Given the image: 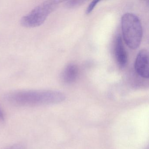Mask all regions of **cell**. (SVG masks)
Segmentation results:
<instances>
[{
    "label": "cell",
    "instance_id": "cell-10",
    "mask_svg": "<svg viewBox=\"0 0 149 149\" xmlns=\"http://www.w3.org/2000/svg\"><path fill=\"white\" fill-rule=\"evenodd\" d=\"M4 118H5V116H4V113L1 109L0 108V122L4 121Z\"/></svg>",
    "mask_w": 149,
    "mask_h": 149
},
{
    "label": "cell",
    "instance_id": "cell-8",
    "mask_svg": "<svg viewBox=\"0 0 149 149\" xmlns=\"http://www.w3.org/2000/svg\"><path fill=\"white\" fill-rule=\"evenodd\" d=\"M99 1H92L91 3H90L88 6V8H87V10L86 11V13L87 14H89L91 12H92L93 10H94V8L96 6L97 3L99 2Z\"/></svg>",
    "mask_w": 149,
    "mask_h": 149
},
{
    "label": "cell",
    "instance_id": "cell-2",
    "mask_svg": "<svg viewBox=\"0 0 149 149\" xmlns=\"http://www.w3.org/2000/svg\"><path fill=\"white\" fill-rule=\"evenodd\" d=\"M122 32L126 45L132 49L139 47L143 36V28L140 20L132 13L125 14L121 20Z\"/></svg>",
    "mask_w": 149,
    "mask_h": 149
},
{
    "label": "cell",
    "instance_id": "cell-4",
    "mask_svg": "<svg viewBox=\"0 0 149 149\" xmlns=\"http://www.w3.org/2000/svg\"><path fill=\"white\" fill-rule=\"evenodd\" d=\"M148 52L146 49H142L139 52L135 62L136 72L140 77L144 78L149 77Z\"/></svg>",
    "mask_w": 149,
    "mask_h": 149
},
{
    "label": "cell",
    "instance_id": "cell-3",
    "mask_svg": "<svg viewBox=\"0 0 149 149\" xmlns=\"http://www.w3.org/2000/svg\"><path fill=\"white\" fill-rule=\"evenodd\" d=\"M61 1H47L38 5L23 16L21 24L26 28L37 27L44 23L49 15L57 8Z\"/></svg>",
    "mask_w": 149,
    "mask_h": 149
},
{
    "label": "cell",
    "instance_id": "cell-7",
    "mask_svg": "<svg viewBox=\"0 0 149 149\" xmlns=\"http://www.w3.org/2000/svg\"><path fill=\"white\" fill-rule=\"evenodd\" d=\"M85 2L84 1H68L65 3V6L67 8L71 9L80 6Z\"/></svg>",
    "mask_w": 149,
    "mask_h": 149
},
{
    "label": "cell",
    "instance_id": "cell-1",
    "mask_svg": "<svg viewBox=\"0 0 149 149\" xmlns=\"http://www.w3.org/2000/svg\"><path fill=\"white\" fill-rule=\"evenodd\" d=\"M5 99L15 106L32 107L57 104L66 96L62 92L50 90L17 91L6 94Z\"/></svg>",
    "mask_w": 149,
    "mask_h": 149
},
{
    "label": "cell",
    "instance_id": "cell-9",
    "mask_svg": "<svg viewBox=\"0 0 149 149\" xmlns=\"http://www.w3.org/2000/svg\"><path fill=\"white\" fill-rule=\"evenodd\" d=\"M6 149H26V146L22 143H17L9 146Z\"/></svg>",
    "mask_w": 149,
    "mask_h": 149
},
{
    "label": "cell",
    "instance_id": "cell-5",
    "mask_svg": "<svg viewBox=\"0 0 149 149\" xmlns=\"http://www.w3.org/2000/svg\"><path fill=\"white\" fill-rule=\"evenodd\" d=\"M115 54L117 62L121 68L125 67L127 64V54L124 46L122 37L118 35L116 38L115 44Z\"/></svg>",
    "mask_w": 149,
    "mask_h": 149
},
{
    "label": "cell",
    "instance_id": "cell-6",
    "mask_svg": "<svg viewBox=\"0 0 149 149\" xmlns=\"http://www.w3.org/2000/svg\"><path fill=\"white\" fill-rule=\"evenodd\" d=\"M79 70L75 64H68L63 72L62 78L65 83L70 84L73 83L78 77Z\"/></svg>",
    "mask_w": 149,
    "mask_h": 149
}]
</instances>
